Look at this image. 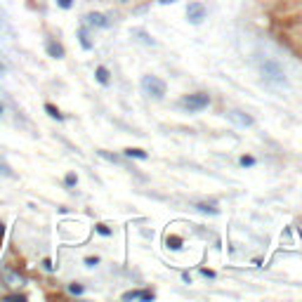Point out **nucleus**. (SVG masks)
Returning <instances> with one entry per match:
<instances>
[{"instance_id": "obj_13", "label": "nucleus", "mask_w": 302, "mask_h": 302, "mask_svg": "<svg viewBox=\"0 0 302 302\" xmlns=\"http://www.w3.org/2000/svg\"><path fill=\"white\" fill-rule=\"evenodd\" d=\"M132 36H137L144 45H153V38H151L147 31H142V29H135V31H132Z\"/></svg>"}, {"instance_id": "obj_5", "label": "nucleus", "mask_w": 302, "mask_h": 302, "mask_svg": "<svg viewBox=\"0 0 302 302\" xmlns=\"http://www.w3.org/2000/svg\"><path fill=\"white\" fill-rule=\"evenodd\" d=\"M226 118L231 120L234 125H238V128H250L253 125V118H250L248 113H243V111H226Z\"/></svg>"}, {"instance_id": "obj_28", "label": "nucleus", "mask_w": 302, "mask_h": 302, "mask_svg": "<svg viewBox=\"0 0 302 302\" xmlns=\"http://www.w3.org/2000/svg\"><path fill=\"white\" fill-rule=\"evenodd\" d=\"M163 5H170V2H177V0H161Z\"/></svg>"}, {"instance_id": "obj_17", "label": "nucleus", "mask_w": 302, "mask_h": 302, "mask_svg": "<svg viewBox=\"0 0 302 302\" xmlns=\"http://www.w3.org/2000/svg\"><path fill=\"white\" fill-rule=\"evenodd\" d=\"M99 156H102V158H107V161H111V163H120L118 156H113V153H107V151H99Z\"/></svg>"}, {"instance_id": "obj_15", "label": "nucleus", "mask_w": 302, "mask_h": 302, "mask_svg": "<svg viewBox=\"0 0 302 302\" xmlns=\"http://www.w3.org/2000/svg\"><path fill=\"white\" fill-rule=\"evenodd\" d=\"M196 210H201V213H210V215H217V208H213V205H205V203H198V205H196Z\"/></svg>"}, {"instance_id": "obj_11", "label": "nucleus", "mask_w": 302, "mask_h": 302, "mask_svg": "<svg viewBox=\"0 0 302 302\" xmlns=\"http://www.w3.org/2000/svg\"><path fill=\"white\" fill-rule=\"evenodd\" d=\"M123 153H125L128 158H137V161H147V158H149V153L142 149H125Z\"/></svg>"}, {"instance_id": "obj_25", "label": "nucleus", "mask_w": 302, "mask_h": 302, "mask_svg": "<svg viewBox=\"0 0 302 302\" xmlns=\"http://www.w3.org/2000/svg\"><path fill=\"white\" fill-rule=\"evenodd\" d=\"M97 262H99L97 258H87V260H85V264H87V267H95V264H97Z\"/></svg>"}, {"instance_id": "obj_12", "label": "nucleus", "mask_w": 302, "mask_h": 302, "mask_svg": "<svg viewBox=\"0 0 302 302\" xmlns=\"http://www.w3.org/2000/svg\"><path fill=\"white\" fill-rule=\"evenodd\" d=\"M45 111H47V116L54 120H64V113L59 111V109L54 107V104H45Z\"/></svg>"}, {"instance_id": "obj_18", "label": "nucleus", "mask_w": 302, "mask_h": 302, "mask_svg": "<svg viewBox=\"0 0 302 302\" xmlns=\"http://www.w3.org/2000/svg\"><path fill=\"white\" fill-rule=\"evenodd\" d=\"M241 165H243V168H250V165H255V158H253V156H241Z\"/></svg>"}, {"instance_id": "obj_30", "label": "nucleus", "mask_w": 302, "mask_h": 302, "mask_svg": "<svg viewBox=\"0 0 302 302\" xmlns=\"http://www.w3.org/2000/svg\"><path fill=\"white\" fill-rule=\"evenodd\" d=\"M123 2H125V0H123Z\"/></svg>"}, {"instance_id": "obj_26", "label": "nucleus", "mask_w": 302, "mask_h": 302, "mask_svg": "<svg viewBox=\"0 0 302 302\" xmlns=\"http://www.w3.org/2000/svg\"><path fill=\"white\" fill-rule=\"evenodd\" d=\"M43 269L45 271H52V262H50V260H43Z\"/></svg>"}, {"instance_id": "obj_29", "label": "nucleus", "mask_w": 302, "mask_h": 302, "mask_svg": "<svg viewBox=\"0 0 302 302\" xmlns=\"http://www.w3.org/2000/svg\"><path fill=\"white\" fill-rule=\"evenodd\" d=\"M0 113H2V104H0Z\"/></svg>"}, {"instance_id": "obj_27", "label": "nucleus", "mask_w": 302, "mask_h": 302, "mask_svg": "<svg viewBox=\"0 0 302 302\" xmlns=\"http://www.w3.org/2000/svg\"><path fill=\"white\" fill-rule=\"evenodd\" d=\"M2 234H5V225L0 222V246H2Z\"/></svg>"}, {"instance_id": "obj_8", "label": "nucleus", "mask_w": 302, "mask_h": 302, "mask_svg": "<svg viewBox=\"0 0 302 302\" xmlns=\"http://www.w3.org/2000/svg\"><path fill=\"white\" fill-rule=\"evenodd\" d=\"M156 295L151 291H128V293H123V300H153Z\"/></svg>"}, {"instance_id": "obj_21", "label": "nucleus", "mask_w": 302, "mask_h": 302, "mask_svg": "<svg viewBox=\"0 0 302 302\" xmlns=\"http://www.w3.org/2000/svg\"><path fill=\"white\" fill-rule=\"evenodd\" d=\"M97 234H102V236H111V229H109L107 225H97Z\"/></svg>"}, {"instance_id": "obj_9", "label": "nucleus", "mask_w": 302, "mask_h": 302, "mask_svg": "<svg viewBox=\"0 0 302 302\" xmlns=\"http://www.w3.org/2000/svg\"><path fill=\"white\" fill-rule=\"evenodd\" d=\"M45 50H47V54H50V57H54V59H62V57H64V47L57 43V40H52V38H47Z\"/></svg>"}, {"instance_id": "obj_10", "label": "nucleus", "mask_w": 302, "mask_h": 302, "mask_svg": "<svg viewBox=\"0 0 302 302\" xmlns=\"http://www.w3.org/2000/svg\"><path fill=\"white\" fill-rule=\"evenodd\" d=\"M78 40H80V47H83V50H92V40H90V36H87L85 26L78 31Z\"/></svg>"}, {"instance_id": "obj_14", "label": "nucleus", "mask_w": 302, "mask_h": 302, "mask_svg": "<svg viewBox=\"0 0 302 302\" xmlns=\"http://www.w3.org/2000/svg\"><path fill=\"white\" fill-rule=\"evenodd\" d=\"M95 76H97V80L102 83V85H109V71L104 69V66H99L97 71H95Z\"/></svg>"}, {"instance_id": "obj_1", "label": "nucleus", "mask_w": 302, "mask_h": 302, "mask_svg": "<svg viewBox=\"0 0 302 302\" xmlns=\"http://www.w3.org/2000/svg\"><path fill=\"white\" fill-rule=\"evenodd\" d=\"M262 76H264V80L271 83V85H286V74H283L279 62H274V59H267L262 64Z\"/></svg>"}, {"instance_id": "obj_19", "label": "nucleus", "mask_w": 302, "mask_h": 302, "mask_svg": "<svg viewBox=\"0 0 302 302\" xmlns=\"http://www.w3.org/2000/svg\"><path fill=\"white\" fill-rule=\"evenodd\" d=\"M69 293H71V295H83V286H78V283H71V286H69Z\"/></svg>"}, {"instance_id": "obj_3", "label": "nucleus", "mask_w": 302, "mask_h": 302, "mask_svg": "<svg viewBox=\"0 0 302 302\" xmlns=\"http://www.w3.org/2000/svg\"><path fill=\"white\" fill-rule=\"evenodd\" d=\"M208 104H210V97H208V95H203V92L187 95V97L180 99V107L187 109V111H203Z\"/></svg>"}, {"instance_id": "obj_6", "label": "nucleus", "mask_w": 302, "mask_h": 302, "mask_svg": "<svg viewBox=\"0 0 302 302\" xmlns=\"http://www.w3.org/2000/svg\"><path fill=\"white\" fill-rule=\"evenodd\" d=\"M85 26L107 29V26H109V19L104 17V14H99V12H90V14H85Z\"/></svg>"}, {"instance_id": "obj_22", "label": "nucleus", "mask_w": 302, "mask_h": 302, "mask_svg": "<svg viewBox=\"0 0 302 302\" xmlns=\"http://www.w3.org/2000/svg\"><path fill=\"white\" fill-rule=\"evenodd\" d=\"M57 5H59L62 10H69V7L74 5V0H57Z\"/></svg>"}, {"instance_id": "obj_16", "label": "nucleus", "mask_w": 302, "mask_h": 302, "mask_svg": "<svg viewBox=\"0 0 302 302\" xmlns=\"http://www.w3.org/2000/svg\"><path fill=\"white\" fill-rule=\"evenodd\" d=\"M64 184H66V187H76V184H78V177H76L74 173H69L64 177Z\"/></svg>"}, {"instance_id": "obj_24", "label": "nucleus", "mask_w": 302, "mask_h": 302, "mask_svg": "<svg viewBox=\"0 0 302 302\" xmlns=\"http://www.w3.org/2000/svg\"><path fill=\"white\" fill-rule=\"evenodd\" d=\"M201 274H203L205 279H215V271H210V269H201Z\"/></svg>"}, {"instance_id": "obj_4", "label": "nucleus", "mask_w": 302, "mask_h": 302, "mask_svg": "<svg viewBox=\"0 0 302 302\" xmlns=\"http://www.w3.org/2000/svg\"><path fill=\"white\" fill-rule=\"evenodd\" d=\"M187 19H189L191 24H196V26L203 22V19H205V7H203V2H191V5L187 7Z\"/></svg>"}, {"instance_id": "obj_20", "label": "nucleus", "mask_w": 302, "mask_h": 302, "mask_svg": "<svg viewBox=\"0 0 302 302\" xmlns=\"http://www.w3.org/2000/svg\"><path fill=\"white\" fill-rule=\"evenodd\" d=\"M168 246L177 250V248H182V241H180V238H177V236H173V238H168Z\"/></svg>"}, {"instance_id": "obj_2", "label": "nucleus", "mask_w": 302, "mask_h": 302, "mask_svg": "<svg viewBox=\"0 0 302 302\" xmlns=\"http://www.w3.org/2000/svg\"><path fill=\"white\" fill-rule=\"evenodd\" d=\"M142 92L147 97L163 99L165 97V83H163L161 78H156V76H144L142 78Z\"/></svg>"}, {"instance_id": "obj_7", "label": "nucleus", "mask_w": 302, "mask_h": 302, "mask_svg": "<svg viewBox=\"0 0 302 302\" xmlns=\"http://www.w3.org/2000/svg\"><path fill=\"white\" fill-rule=\"evenodd\" d=\"M2 281H5L7 286H12V288H14V286H24V276L17 274L12 267H5V269H2Z\"/></svg>"}, {"instance_id": "obj_23", "label": "nucleus", "mask_w": 302, "mask_h": 302, "mask_svg": "<svg viewBox=\"0 0 302 302\" xmlns=\"http://www.w3.org/2000/svg\"><path fill=\"white\" fill-rule=\"evenodd\" d=\"M0 175H5V177H10V175H12V170H10V168H7V165H2V163H0Z\"/></svg>"}]
</instances>
